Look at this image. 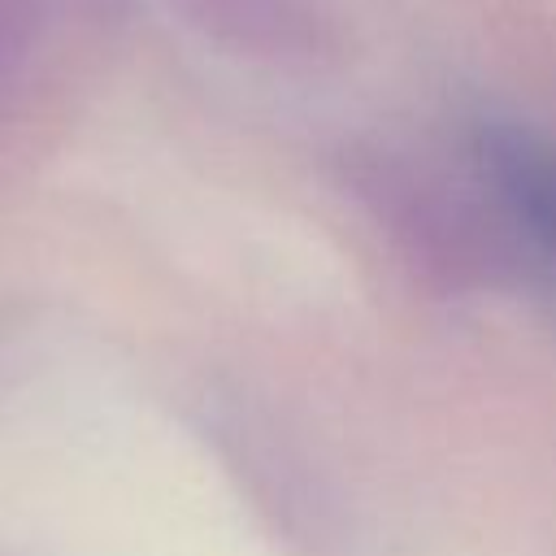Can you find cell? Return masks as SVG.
<instances>
[{"label": "cell", "mask_w": 556, "mask_h": 556, "mask_svg": "<svg viewBox=\"0 0 556 556\" xmlns=\"http://www.w3.org/2000/svg\"><path fill=\"white\" fill-rule=\"evenodd\" d=\"M482 169L508 217L556 256V143L521 126H491L482 130Z\"/></svg>", "instance_id": "6da1fadb"}]
</instances>
